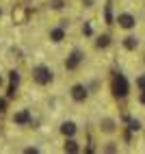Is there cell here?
I'll use <instances>...</instances> for the list:
<instances>
[{"mask_svg": "<svg viewBox=\"0 0 145 154\" xmlns=\"http://www.w3.org/2000/svg\"><path fill=\"white\" fill-rule=\"evenodd\" d=\"M110 91H113V96L123 100L128 96V91H130V85H128V78L121 74V72H113V76H110Z\"/></svg>", "mask_w": 145, "mask_h": 154, "instance_id": "obj_1", "label": "cell"}, {"mask_svg": "<svg viewBox=\"0 0 145 154\" xmlns=\"http://www.w3.org/2000/svg\"><path fill=\"white\" fill-rule=\"evenodd\" d=\"M33 80L37 85H50L54 80V72L50 69L48 65H37L33 69Z\"/></svg>", "mask_w": 145, "mask_h": 154, "instance_id": "obj_2", "label": "cell"}, {"mask_svg": "<svg viewBox=\"0 0 145 154\" xmlns=\"http://www.w3.org/2000/svg\"><path fill=\"white\" fill-rule=\"evenodd\" d=\"M115 22L119 24V28H126V30H132L134 26H137V17H134L132 13H119Z\"/></svg>", "mask_w": 145, "mask_h": 154, "instance_id": "obj_3", "label": "cell"}, {"mask_svg": "<svg viewBox=\"0 0 145 154\" xmlns=\"http://www.w3.org/2000/svg\"><path fill=\"white\" fill-rule=\"evenodd\" d=\"M82 59H85V54L80 52V50H74L69 57H67V61H65V67L67 69H76L80 63H82Z\"/></svg>", "mask_w": 145, "mask_h": 154, "instance_id": "obj_4", "label": "cell"}, {"mask_svg": "<svg viewBox=\"0 0 145 154\" xmlns=\"http://www.w3.org/2000/svg\"><path fill=\"white\" fill-rule=\"evenodd\" d=\"M89 96V91L85 85H74L71 87V100H76V102H85Z\"/></svg>", "mask_w": 145, "mask_h": 154, "instance_id": "obj_5", "label": "cell"}, {"mask_svg": "<svg viewBox=\"0 0 145 154\" xmlns=\"http://www.w3.org/2000/svg\"><path fill=\"white\" fill-rule=\"evenodd\" d=\"M100 130L102 132H106V135H110V132H115L117 130V122L113 119V117H104L100 122Z\"/></svg>", "mask_w": 145, "mask_h": 154, "instance_id": "obj_6", "label": "cell"}, {"mask_svg": "<svg viewBox=\"0 0 145 154\" xmlns=\"http://www.w3.org/2000/svg\"><path fill=\"white\" fill-rule=\"evenodd\" d=\"M65 39V24H61L56 28L50 30V42H54V44H61Z\"/></svg>", "mask_w": 145, "mask_h": 154, "instance_id": "obj_7", "label": "cell"}, {"mask_svg": "<svg viewBox=\"0 0 145 154\" xmlns=\"http://www.w3.org/2000/svg\"><path fill=\"white\" fill-rule=\"evenodd\" d=\"M28 122H30V113L26 109L17 111L15 115H13V124H17V126H24V124H28Z\"/></svg>", "mask_w": 145, "mask_h": 154, "instance_id": "obj_8", "label": "cell"}, {"mask_svg": "<svg viewBox=\"0 0 145 154\" xmlns=\"http://www.w3.org/2000/svg\"><path fill=\"white\" fill-rule=\"evenodd\" d=\"M76 124L74 122H63V124H61V132H63V137H74L76 135Z\"/></svg>", "mask_w": 145, "mask_h": 154, "instance_id": "obj_9", "label": "cell"}, {"mask_svg": "<svg viewBox=\"0 0 145 154\" xmlns=\"http://www.w3.org/2000/svg\"><path fill=\"white\" fill-rule=\"evenodd\" d=\"M26 17H28V11H26L24 7H15L13 9V22L22 24V22H26Z\"/></svg>", "mask_w": 145, "mask_h": 154, "instance_id": "obj_10", "label": "cell"}, {"mask_svg": "<svg viewBox=\"0 0 145 154\" xmlns=\"http://www.w3.org/2000/svg\"><path fill=\"white\" fill-rule=\"evenodd\" d=\"M63 150H65V152H71V154H76V152H80V146H78V141H76L74 137H67Z\"/></svg>", "mask_w": 145, "mask_h": 154, "instance_id": "obj_11", "label": "cell"}, {"mask_svg": "<svg viewBox=\"0 0 145 154\" xmlns=\"http://www.w3.org/2000/svg\"><path fill=\"white\" fill-rule=\"evenodd\" d=\"M123 48H126V50H137L139 48V39L134 37V35L123 37Z\"/></svg>", "mask_w": 145, "mask_h": 154, "instance_id": "obj_12", "label": "cell"}, {"mask_svg": "<svg viewBox=\"0 0 145 154\" xmlns=\"http://www.w3.org/2000/svg\"><path fill=\"white\" fill-rule=\"evenodd\" d=\"M17 83H20V76H17V72H11V85H9V98H13V96H15Z\"/></svg>", "mask_w": 145, "mask_h": 154, "instance_id": "obj_13", "label": "cell"}, {"mask_svg": "<svg viewBox=\"0 0 145 154\" xmlns=\"http://www.w3.org/2000/svg\"><path fill=\"white\" fill-rule=\"evenodd\" d=\"M110 46V35H100L98 39H95V48H108Z\"/></svg>", "mask_w": 145, "mask_h": 154, "instance_id": "obj_14", "label": "cell"}, {"mask_svg": "<svg viewBox=\"0 0 145 154\" xmlns=\"http://www.w3.org/2000/svg\"><path fill=\"white\" fill-rule=\"evenodd\" d=\"M104 17H106V24L115 22V20H113V5L110 2H106V7H104Z\"/></svg>", "mask_w": 145, "mask_h": 154, "instance_id": "obj_15", "label": "cell"}, {"mask_svg": "<svg viewBox=\"0 0 145 154\" xmlns=\"http://www.w3.org/2000/svg\"><path fill=\"white\" fill-rule=\"evenodd\" d=\"M128 128H130L132 132H139V130H141V122H139V119H128Z\"/></svg>", "mask_w": 145, "mask_h": 154, "instance_id": "obj_16", "label": "cell"}, {"mask_svg": "<svg viewBox=\"0 0 145 154\" xmlns=\"http://www.w3.org/2000/svg\"><path fill=\"white\" fill-rule=\"evenodd\" d=\"M137 89H139V91L145 89V74H141V76L137 78Z\"/></svg>", "mask_w": 145, "mask_h": 154, "instance_id": "obj_17", "label": "cell"}, {"mask_svg": "<svg viewBox=\"0 0 145 154\" xmlns=\"http://www.w3.org/2000/svg\"><path fill=\"white\" fill-rule=\"evenodd\" d=\"M117 150H119V148H117V146H115L113 141H108L106 146H104V152H117Z\"/></svg>", "mask_w": 145, "mask_h": 154, "instance_id": "obj_18", "label": "cell"}, {"mask_svg": "<svg viewBox=\"0 0 145 154\" xmlns=\"http://www.w3.org/2000/svg\"><path fill=\"white\" fill-rule=\"evenodd\" d=\"M50 7H52V9H63V0H52Z\"/></svg>", "mask_w": 145, "mask_h": 154, "instance_id": "obj_19", "label": "cell"}, {"mask_svg": "<svg viewBox=\"0 0 145 154\" xmlns=\"http://www.w3.org/2000/svg\"><path fill=\"white\" fill-rule=\"evenodd\" d=\"M5 111H7V100L0 98V113H5Z\"/></svg>", "mask_w": 145, "mask_h": 154, "instance_id": "obj_20", "label": "cell"}, {"mask_svg": "<svg viewBox=\"0 0 145 154\" xmlns=\"http://www.w3.org/2000/svg\"><path fill=\"white\" fill-rule=\"evenodd\" d=\"M82 33H85V35H91V33H93V30H91V24H85V26H82Z\"/></svg>", "mask_w": 145, "mask_h": 154, "instance_id": "obj_21", "label": "cell"}, {"mask_svg": "<svg viewBox=\"0 0 145 154\" xmlns=\"http://www.w3.org/2000/svg\"><path fill=\"white\" fill-rule=\"evenodd\" d=\"M139 102H141V104L145 106V89H143V91H141V94H139Z\"/></svg>", "mask_w": 145, "mask_h": 154, "instance_id": "obj_22", "label": "cell"}, {"mask_svg": "<svg viewBox=\"0 0 145 154\" xmlns=\"http://www.w3.org/2000/svg\"><path fill=\"white\" fill-rule=\"evenodd\" d=\"M24 152H26V154H37V152H39V150H37V148H26V150H24Z\"/></svg>", "mask_w": 145, "mask_h": 154, "instance_id": "obj_23", "label": "cell"}, {"mask_svg": "<svg viewBox=\"0 0 145 154\" xmlns=\"http://www.w3.org/2000/svg\"><path fill=\"white\" fill-rule=\"evenodd\" d=\"M82 5H85V7H93V0H82Z\"/></svg>", "mask_w": 145, "mask_h": 154, "instance_id": "obj_24", "label": "cell"}, {"mask_svg": "<svg viewBox=\"0 0 145 154\" xmlns=\"http://www.w3.org/2000/svg\"><path fill=\"white\" fill-rule=\"evenodd\" d=\"M0 17H2V9H0Z\"/></svg>", "mask_w": 145, "mask_h": 154, "instance_id": "obj_25", "label": "cell"}, {"mask_svg": "<svg viewBox=\"0 0 145 154\" xmlns=\"http://www.w3.org/2000/svg\"><path fill=\"white\" fill-rule=\"evenodd\" d=\"M0 85H2V76H0Z\"/></svg>", "mask_w": 145, "mask_h": 154, "instance_id": "obj_26", "label": "cell"}]
</instances>
